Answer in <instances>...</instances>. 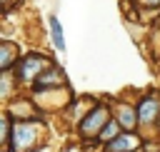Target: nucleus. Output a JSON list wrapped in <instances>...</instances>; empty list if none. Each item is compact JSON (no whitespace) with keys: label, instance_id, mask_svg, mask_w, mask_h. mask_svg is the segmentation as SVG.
I'll use <instances>...</instances> for the list:
<instances>
[{"label":"nucleus","instance_id":"1","mask_svg":"<svg viewBox=\"0 0 160 152\" xmlns=\"http://www.w3.org/2000/svg\"><path fill=\"white\" fill-rule=\"evenodd\" d=\"M158 110H160V102H158L155 97H148L145 102H140V107H138V117H140L142 122H152L155 115H158Z\"/></svg>","mask_w":160,"mask_h":152},{"label":"nucleus","instance_id":"2","mask_svg":"<svg viewBox=\"0 0 160 152\" xmlns=\"http://www.w3.org/2000/svg\"><path fill=\"white\" fill-rule=\"evenodd\" d=\"M102 122H105V110L100 107V110H95V112L82 122V132H95L98 127H102Z\"/></svg>","mask_w":160,"mask_h":152},{"label":"nucleus","instance_id":"3","mask_svg":"<svg viewBox=\"0 0 160 152\" xmlns=\"http://www.w3.org/2000/svg\"><path fill=\"white\" fill-rule=\"evenodd\" d=\"M42 65H45L42 60H38V57H30V60L22 65V77H25V80H30V77L35 75V70H38V67H42Z\"/></svg>","mask_w":160,"mask_h":152},{"label":"nucleus","instance_id":"4","mask_svg":"<svg viewBox=\"0 0 160 152\" xmlns=\"http://www.w3.org/2000/svg\"><path fill=\"white\" fill-rule=\"evenodd\" d=\"M50 25H52V40H55V45H58V47L62 50V47H65V42H62V30H60V25H58V20H52Z\"/></svg>","mask_w":160,"mask_h":152},{"label":"nucleus","instance_id":"5","mask_svg":"<svg viewBox=\"0 0 160 152\" xmlns=\"http://www.w3.org/2000/svg\"><path fill=\"white\" fill-rule=\"evenodd\" d=\"M110 147H112V150H130V147H135V140H130V135H128V137H122V140H115Z\"/></svg>","mask_w":160,"mask_h":152},{"label":"nucleus","instance_id":"6","mask_svg":"<svg viewBox=\"0 0 160 152\" xmlns=\"http://www.w3.org/2000/svg\"><path fill=\"white\" fill-rule=\"evenodd\" d=\"M120 120H122V125H125V127H132V125H135V120H132V115H130V110H128V107H122V110H120Z\"/></svg>","mask_w":160,"mask_h":152},{"label":"nucleus","instance_id":"7","mask_svg":"<svg viewBox=\"0 0 160 152\" xmlns=\"http://www.w3.org/2000/svg\"><path fill=\"white\" fill-rule=\"evenodd\" d=\"M112 135H115V125H110V127H108V130L102 132V140H110Z\"/></svg>","mask_w":160,"mask_h":152},{"label":"nucleus","instance_id":"8","mask_svg":"<svg viewBox=\"0 0 160 152\" xmlns=\"http://www.w3.org/2000/svg\"><path fill=\"white\" fill-rule=\"evenodd\" d=\"M150 2H158V0H150Z\"/></svg>","mask_w":160,"mask_h":152}]
</instances>
